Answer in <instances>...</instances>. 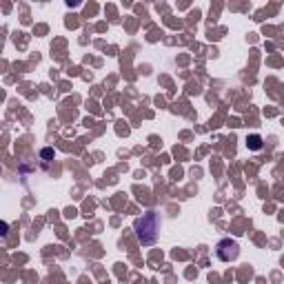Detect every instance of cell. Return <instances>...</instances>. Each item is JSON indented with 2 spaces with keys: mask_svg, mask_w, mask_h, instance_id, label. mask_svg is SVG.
Here are the masks:
<instances>
[{
  "mask_svg": "<svg viewBox=\"0 0 284 284\" xmlns=\"http://www.w3.org/2000/svg\"><path fill=\"white\" fill-rule=\"evenodd\" d=\"M237 256H240V245H237L235 240L227 237V240H222L218 245V258L222 260V262H231V260H235Z\"/></svg>",
  "mask_w": 284,
  "mask_h": 284,
  "instance_id": "obj_2",
  "label": "cell"
},
{
  "mask_svg": "<svg viewBox=\"0 0 284 284\" xmlns=\"http://www.w3.org/2000/svg\"><path fill=\"white\" fill-rule=\"evenodd\" d=\"M158 229H160V220H158V213H153V211L144 213L140 220H136V233L142 245H153L155 235H158Z\"/></svg>",
  "mask_w": 284,
  "mask_h": 284,
  "instance_id": "obj_1",
  "label": "cell"
},
{
  "mask_svg": "<svg viewBox=\"0 0 284 284\" xmlns=\"http://www.w3.org/2000/svg\"><path fill=\"white\" fill-rule=\"evenodd\" d=\"M69 7H78V5H83V0H65Z\"/></svg>",
  "mask_w": 284,
  "mask_h": 284,
  "instance_id": "obj_3",
  "label": "cell"
}]
</instances>
